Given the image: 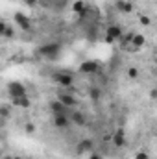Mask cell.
<instances>
[{
	"label": "cell",
	"mask_w": 157,
	"mask_h": 159,
	"mask_svg": "<svg viewBox=\"0 0 157 159\" xmlns=\"http://www.w3.org/2000/svg\"><path fill=\"white\" fill-rule=\"evenodd\" d=\"M59 50H61V44L59 43H48V44H43L39 48V54L44 56L46 59H56L59 56Z\"/></svg>",
	"instance_id": "6da1fadb"
},
{
	"label": "cell",
	"mask_w": 157,
	"mask_h": 159,
	"mask_svg": "<svg viewBox=\"0 0 157 159\" xmlns=\"http://www.w3.org/2000/svg\"><path fill=\"white\" fill-rule=\"evenodd\" d=\"M124 37V30L118 26V24H111V26H107V30H105V41L111 44V43H115V41H120Z\"/></svg>",
	"instance_id": "7a4b0ae2"
},
{
	"label": "cell",
	"mask_w": 157,
	"mask_h": 159,
	"mask_svg": "<svg viewBox=\"0 0 157 159\" xmlns=\"http://www.w3.org/2000/svg\"><path fill=\"white\" fill-rule=\"evenodd\" d=\"M7 93H9L11 98H17V96H28L26 87H24L20 81H9V83H7Z\"/></svg>",
	"instance_id": "3957f363"
},
{
	"label": "cell",
	"mask_w": 157,
	"mask_h": 159,
	"mask_svg": "<svg viewBox=\"0 0 157 159\" xmlns=\"http://www.w3.org/2000/svg\"><path fill=\"white\" fill-rule=\"evenodd\" d=\"M54 81L61 87H72L74 85V78L69 74V72H57L54 74Z\"/></svg>",
	"instance_id": "277c9868"
},
{
	"label": "cell",
	"mask_w": 157,
	"mask_h": 159,
	"mask_svg": "<svg viewBox=\"0 0 157 159\" xmlns=\"http://www.w3.org/2000/svg\"><path fill=\"white\" fill-rule=\"evenodd\" d=\"M13 20H15V24H19V26H20V30H24V32H28V30L32 28L30 19H28L24 13H20V11H17V13L13 15Z\"/></svg>",
	"instance_id": "5b68a950"
},
{
	"label": "cell",
	"mask_w": 157,
	"mask_h": 159,
	"mask_svg": "<svg viewBox=\"0 0 157 159\" xmlns=\"http://www.w3.org/2000/svg\"><path fill=\"white\" fill-rule=\"evenodd\" d=\"M98 63L96 61H92V59H87V61H83L81 65H79V72L81 74H94V72H98Z\"/></svg>",
	"instance_id": "8992f818"
},
{
	"label": "cell",
	"mask_w": 157,
	"mask_h": 159,
	"mask_svg": "<svg viewBox=\"0 0 157 159\" xmlns=\"http://www.w3.org/2000/svg\"><path fill=\"white\" fill-rule=\"evenodd\" d=\"M146 44V37L142 35V34H133V37H131V52H139L142 46Z\"/></svg>",
	"instance_id": "52a82bcc"
},
{
	"label": "cell",
	"mask_w": 157,
	"mask_h": 159,
	"mask_svg": "<svg viewBox=\"0 0 157 159\" xmlns=\"http://www.w3.org/2000/svg\"><path fill=\"white\" fill-rule=\"evenodd\" d=\"M113 144L117 146V148H122V146H126V133H124V129H117L115 133H113Z\"/></svg>",
	"instance_id": "ba28073f"
},
{
	"label": "cell",
	"mask_w": 157,
	"mask_h": 159,
	"mask_svg": "<svg viewBox=\"0 0 157 159\" xmlns=\"http://www.w3.org/2000/svg\"><path fill=\"white\" fill-rule=\"evenodd\" d=\"M11 104L15 107H22V109H28L32 106V100L28 96H17V98H11Z\"/></svg>",
	"instance_id": "9c48e42d"
},
{
	"label": "cell",
	"mask_w": 157,
	"mask_h": 159,
	"mask_svg": "<svg viewBox=\"0 0 157 159\" xmlns=\"http://www.w3.org/2000/svg\"><path fill=\"white\" fill-rule=\"evenodd\" d=\"M50 109L54 115H65V109H69V107L61 100H54V102H50Z\"/></svg>",
	"instance_id": "30bf717a"
},
{
	"label": "cell",
	"mask_w": 157,
	"mask_h": 159,
	"mask_svg": "<svg viewBox=\"0 0 157 159\" xmlns=\"http://www.w3.org/2000/svg\"><path fill=\"white\" fill-rule=\"evenodd\" d=\"M57 100H61L67 107H74V106H78V100L72 96V94H67V93H63V94H57Z\"/></svg>",
	"instance_id": "8fae6325"
},
{
	"label": "cell",
	"mask_w": 157,
	"mask_h": 159,
	"mask_svg": "<svg viewBox=\"0 0 157 159\" xmlns=\"http://www.w3.org/2000/svg\"><path fill=\"white\" fill-rule=\"evenodd\" d=\"M117 9L120 11V13H131L133 11V4L131 2H128V0H118L117 2Z\"/></svg>",
	"instance_id": "7c38bea8"
},
{
	"label": "cell",
	"mask_w": 157,
	"mask_h": 159,
	"mask_svg": "<svg viewBox=\"0 0 157 159\" xmlns=\"http://www.w3.org/2000/svg\"><path fill=\"white\" fill-rule=\"evenodd\" d=\"M72 13H76V15H85V13H87V6H85L83 0H74V4H72Z\"/></svg>",
	"instance_id": "4fadbf2b"
},
{
	"label": "cell",
	"mask_w": 157,
	"mask_h": 159,
	"mask_svg": "<svg viewBox=\"0 0 157 159\" xmlns=\"http://www.w3.org/2000/svg\"><path fill=\"white\" fill-rule=\"evenodd\" d=\"M92 150V141L91 139H83L78 144V154H89Z\"/></svg>",
	"instance_id": "5bb4252c"
},
{
	"label": "cell",
	"mask_w": 157,
	"mask_h": 159,
	"mask_svg": "<svg viewBox=\"0 0 157 159\" xmlns=\"http://www.w3.org/2000/svg\"><path fill=\"white\" fill-rule=\"evenodd\" d=\"M54 126L56 128H67L69 126V119L65 117V115H54Z\"/></svg>",
	"instance_id": "9a60e30c"
},
{
	"label": "cell",
	"mask_w": 157,
	"mask_h": 159,
	"mask_svg": "<svg viewBox=\"0 0 157 159\" xmlns=\"http://www.w3.org/2000/svg\"><path fill=\"white\" fill-rule=\"evenodd\" d=\"M72 122L78 124V126H85V117H83L79 111H74V115H72Z\"/></svg>",
	"instance_id": "2e32d148"
},
{
	"label": "cell",
	"mask_w": 157,
	"mask_h": 159,
	"mask_svg": "<svg viewBox=\"0 0 157 159\" xmlns=\"http://www.w3.org/2000/svg\"><path fill=\"white\" fill-rule=\"evenodd\" d=\"M128 78L129 80H137L139 78V70H137L135 67H129V69H128Z\"/></svg>",
	"instance_id": "e0dca14e"
},
{
	"label": "cell",
	"mask_w": 157,
	"mask_h": 159,
	"mask_svg": "<svg viewBox=\"0 0 157 159\" xmlns=\"http://www.w3.org/2000/svg\"><path fill=\"white\" fill-rule=\"evenodd\" d=\"M89 96H91L92 100H98V98H100V89H96V87L89 89Z\"/></svg>",
	"instance_id": "ac0fdd59"
},
{
	"label": "cell",
	"mask_w": 157,
	"mask_h": 159,
	"mask_svg": "<svg viewBox=\"0 0 157 159\" xmlns=\"http://www.w3.org/2000/svg\"><path fill=\"white\" fill-rule=\"evenodd\" d=\"M135 159H150V154L144 152V150H139V152L135 154Z\"/></svg>",
	"instance_id": "d6986e66"
},
{
	"label": "cell",
	"mask_w": 157,
	"mask_h": 159,
	"mask_svg": "<svg viewBox=\"0 0 157 159\" xmlns=\"http://www.w3.org/2000/svg\"><path fill=\"white\" fill-rule=\"evenodd\" d=\"M139 20H141V24H142V26H150V24H152V20H150V17H146V15H142V17H141Z\"/></svg>",
	"instance_id": "ffe728a7"
},
{
	"label": "cell",
	"mask_w": 157,
	"mask_h": 159,
	"mask_svg": "<svg viewBox=\"0 0 157 159\" xmlns=\"http://www.w3.org/2000/svg\"><path fill=\"white\" fill-rule=\"evenodd\" d=\"M24 131H26V133H34V131H35V126H34L32 122H28V124L24 126Z\"/></svg>",
	"instance_id": "44dd1931"
},
{
	"label": "cell",
	"mask_w": 157,
	"mask_h": 159,
	"mask_svg": "<svg viewBox=\"0 0 157 159\" xmlns=\"http://www.w3.org/2000/svg\"><path fill=\"white\" fill-rule=\"evenodd\" d=\"M150 98H152V100H157V87L150 91Z\"/></svg>",
	"instance_id": "7402d4cb"
},
{
	"label": "cell",
	"mask_w": 157,
	"mask_h": 159,
	"mask_svg": "<svg viewBox=\"0 0 157 159\" xmlns=\"http://www.w3.org/2000/svg\"><path fill=\"white\" fill-rule=\"evenodd\" d=\"M89 159H102V156L96 154V152H91V154H89Z\"/></svg>",
	"instance_id": "603a6c76"
},
{
	"label": "cell",
	"mask_w": 157,
	"mask_h": 159,
	"mask_svg": "<svg viewBox=\"0 0 157 159\" xmlns=\"http://www.w3.org/2000/svg\"><path fill=\"white\" fill-rule=\"evenodd\" d=\"M2 115H4V117H7V115H9V109H7V107H6V106H4V107H2Z\"/></svg>",
	"instance_id": "cb8c5ba5"
},
{
	"label": "cell",
	"mask_w": 157,
	"mask_h": 159,
	"mask_svg": "<svg viewBox=\"0 0 157 159\" xmlns=\"http://www.w3.org/2000/svg\"><path fill=\"white\" fill-rule=\"evenodd\" d=\"M28 6H37V0H24Z\"/></svg>",
	"instance_id": "d4e9b609"
},
{
	"label": "cell",
	"mask_w": 157,
	"mask_h": 159,
	"mask_svg": "<svg viewBox=\"0 0 157 159\" xmlns=\"http://www.w3.org/2000/svg\"><path fill=\"white\" fill-rule=\"evenodd\" d=\"M155 76H157V69H155Z\"/></svg>",
	"instance_id": "484cf974"
},
{
	"label": "cell",
	"mask_w": 157,
	"mask_h": 159,
	"mask_svg": "<svg viewBox=\"0 0 157 159\" xmlns=\"http://www.w3.org/2000/svg\"><path fill=\"white\" fill-rule=\"evenodd\" d=\"M15 159H20V157H15Z\"/></svg>",
	"instance_id": "4316f807"
},
{
	"label": "cell",
	"mask_w": 157,
	"mask_h": 159,
	"mask_svg": "<svg viewBox=\"0 0 157 159\" xmlns=\"http://www.w3.org/2000/svg\"><path fill=\"white\" fill-rule=\"evenodd\" d=\"M155 129H157V124H155Z\"/></svg>",
	"instance_id": "83f0119b"
}]
</instances>
